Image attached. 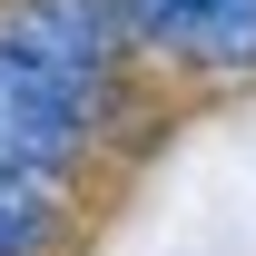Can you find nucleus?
Here are the masks:
<instances>
[{
	"instance_id": "obj_1",
	"label": "nucleus",
	"mask_w": 256,
	"mask_h": 256,
	"mask_svg": "<svg viewBox=\"0 0 256 256\" xmlns=\"http://www.w3.org/2000/svg\"><path fill=\"white\" fill-rule=\"evenodd\" d=\"M89 98L79 79L60 69L20 60L10 40H0V168H20V178H50V168L79 158V138H89Z\"/></svg>"
},
{
	"instance_id": "obj_2",
	"label": "nucleus",
	"mask_w": 256,
	"mask_h": 256,
	"mask_svg": "<svg viewBox=\"0 0 256 256\" xmlns=\"http://www.w3.org/2000/svg\"><path fill=\"white\" fill-rule=\"evenodd\" d=\"M118 20H128V10H108V0H10L0 40H10L20 60L98 89V69H108V50H118Z\"/></svg>"
},
{
	"instance_id": "obj_3",
	"label": "nucleus",
	"mask_w": 256,
	"mask_h": 256,
	"mask_svg": "<svg viewBox=\"0 0 256 256\" xmlns=\"http://www.w3.org/2000/svg\"><path fill=\"white\" fill-rule=\"evenodd\" d=\"M128 20L168 50H188L207 69H246L256 60V0H128Z\"/></svg>"
},
{
	"instance_id": "obj_4",
	"label": "nucleus",
	"mask_w": 256,
	"mask_h": 256,
	"mask_svg": "<svg viewBox=\"0 0 256 256\" xmlns=\"http://www.w3.org/2000/svg\"><path fill=\"white\" fill-rule=\"evenodd\" d=\"M50 236H60L50 188H40V178H20V168H0V256H40Z\"/></svg>"
}]
</instances>
